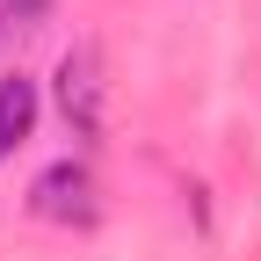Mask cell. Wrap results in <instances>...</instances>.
Masks as SVG:
<instances>
[{"mask_svg":"<svg viewBox=\"0 0 261 261\" xmlns=\"http://www.w3.org/2000/svg\"><path fill=\"white\" fill-rule=\"evenodd\" d=\"M37 109H44V94L29 73H8L0 80V160H15L29 145V130H37Z\"/></svg>","mask_w":261,"mask_h":261,"instance_id":"obj_3","label":"cell"},{"mask_svg":"<svg viewBox=\"0 0 261 261\" xmlns=\"http://www.w3.org/2000/svg\"><path fill=\"white\" fill-rule=\"evenodd\" d=\"M44 8H51V0H0V15H15V22H37Z\"/></svg>","mask_w":261,"mask_h":261,"instance_id":"obj_4","label":"cell"},{"mask_svg":"<svg viewBox=\"0 0 261 261\" xmlns=\"http://www.w3.org/2000/svg\"><path fill=\"white\" fill-rule=\"evenodd\" d=\"M0 37H8V15H0Z\"/></svg>","mask_w":261,"mask_h":261,"instance_id":"obj_5","label":"cell"},{"mask_svg":"<svg viewBox=\"0 0 261 261\" xmlns=\"http://www.w3.org/2000/svg\"><path fill=\"white\" fill-rule=\"evenodd\" d=\"M102 94H109V80H102L94 44H73L58 58V109L73 123V138H102Z\"/></svg>","mask_w":261,"mask_h":261,"instance_id":"obj_2","label":"cell"},{"mask_svg":"<svg viewBox=\"0 0 261 261\" xmlns=\"http://www.w3.org/2000/svg\"><path fill=\"white\" fill-rule=\"evenodd\" d=\"M29 211H37L44 225H94V218H102V196H94L87 160H58V167H44L37 189H29Z\"/></svg>","mask_w":261,"mask_h":261,"instance_id":"obj_1","label":"cell"}]
</instances>
